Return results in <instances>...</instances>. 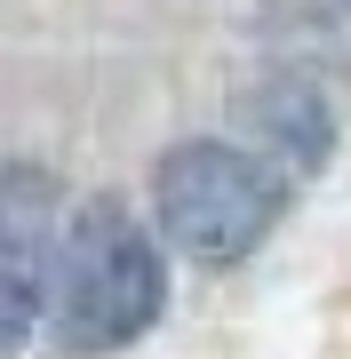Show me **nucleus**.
Wrapping results in <instances>:
<instances>
[{
  "instance_id": "nucleus-1",
  "label": "nucleus",
  "mask_w": 351,
  "mask_h": 359,
  "mask_svg": "<svg viewBox=\"0 0 351 359\" xmlns=\"http://www.w3.org/2000/svg\"><path fill=\"white\" fill-rule=\"evenodd\" d=\"M160 295H168V271H160L152 231L112 192H96L64 231V271H56V304H48L56 344L88 359L120 351L160 320Z\"/></svg>"
},
{
  "instance_id": "nucleus-2",
  "label": "nucleus",
  "mask_w": 351,
  "mask_h": 359,
  "mask_svg": "<svg viewBox=\"0 0 351 359\" xmlns=\"http://www.w3.org/2000/svg\"><path fill=\"white\" fill-rule=\"evenodd\" d=\"M152 216L176 240V256H192V264H240V256H256V240L280 216V176L256 152H240V144L200 136V144H176V152L160 160Z\"/></svg>"
},
{
  "instance_id": "nucleus-3",
  "label": "nucleus",
  "mask_w": 351,
  "mask_h": 359,
  "mask_svg": "<svg viewBox=\"0 0 351 359\" xmlns=\"http://www.w3.org/2000/svg\"><path fill=\"white\" fill-rule=\"evenodd\" d=\"M64 192L40 160H16L0 184V311H8V351H25L56 304L64 271Z\"/></svg>"
},
{
  "instance_id": "nucleus-4",
  "label": "nucleus",
  "mask_w": 351,
  "mask_h": 359,
  "mask_svg": "<svg viewBox=\"0 0 351 359\" xmlns=\"http://www.w3.org/2000/svg\"><path fill=\"white\" fill-rule=\"evenodd\" d=\"M240 120H247V136H256L272 160H287L296 176L327 168V152H336V104H327L319 80H287V72H272L263 88L240 96Z\"/></svg>"
},
{
  "instance_id": "nucleus-5",
  "label": "nucleus",
  "mask_w": 351,
  "mask_h": 359,
  "mask_svg": "<svg viewBox=\"0 0 351 359\" xmlns=\"http://www.w3.org/2000/svg\"><path fill=\"white\" fill-rule=\"evenodd\" d=\"M256 40L280 56V72H287V80H319V88H327V72L343 65V40H336V25H327V16H312V8H296V0L263 8Z\"/></svg>"
}]
</instances>
